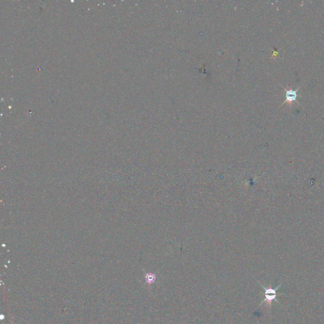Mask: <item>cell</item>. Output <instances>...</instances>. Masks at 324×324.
I'll return each instance as SVG.
<instances>
[{
    "mask_svg": "<svg viewBox=\"0 0 324 324\" xmlns=\"http://www.w3.org/2000/svg\"><path fill=\"white\" fill-rule=\"evenodd\" d=\"M260 284L262 286L263 290L265 291V300H264L262 302V303L260 304V305L264 303V302L267 301V304H268V306H269L270 308H271V304H272V301L275 300V301L277 302V303H279V301L276 300V296L278 295L276 291H277V289H279V288L280 287H281V285H282V282L281 283V284H280L279 285L277 286V287L274 289H273L271 285H270L269 287H265V286H263L262 284H261L260 282Z\"/></svg>",
    "mask_w": 324,
    "mask_h": 324,
    "instance_id": "cell-1",
    "label": "cell"
},
{
    "mask_svg": "<svg viewBox=\"0 0 324 324\" xmlns=\"http://www.w3.org/2000/svg\"><path fill=\"white\" fill-rule=\"evenodd\" d=\"M156 275L153 274V273H146L145 275L146 282L149 284H152L153 283L155 282V281H156Z\"/></svg>",
    "mask_w": 324,
    "mask_h": 324,
    "instance_id": "cell-3",
    "label": "cell"
},
{
    "mask_svg": "<svg viewBox=\"0 0 324 324\" xmlns=\"http://www.w3.org/2000/svg\"><path fill=\"white\" fill-rule=\"evenodd\" d=\"M290 88H289V89H286L285 87H284V89L285 91V97L286 99L284 101L283 103L281 105V106H282L285 103H288L289 105H290V107L292 106V104L294 101L297 102L298 103H299L298 101H297L296 98H297V96H298V91H299V89H300L301 87H300L296 90H293L292 89V86H289Z\"/></svg>",
    "mask_w": 324,
    "mask_h": 324,
    "instance_id": "cell-2",
    "label": "cell"
}]
</instances>
